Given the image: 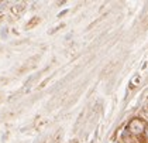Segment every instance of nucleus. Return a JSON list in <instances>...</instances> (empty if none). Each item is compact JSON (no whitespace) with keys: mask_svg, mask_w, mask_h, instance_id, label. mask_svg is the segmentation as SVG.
Returning <instances> with one entry per match:
<instances>
[{"mask_svg":"<svg viewBox=\"0 0 148 143\" xmlns=\"http://www.w3.org/2000/svg\"><path fill=\"white\" fill-rule=\"evenodd\" d=\"M128 132L131 133V135H136V136L144 133L145 132V122L143 121V119H138V118L133 119V121L128 123Z\"/></svg>","mask_w":148,"mask_h":143,"instance_id":"1","label":"nucleus"},{"mask_svg":"<svg viewBox=\"0 0 148 143\" xmlns=\"http://www.w3.org/2000/svg\"><path fill=\"white\" fill-rule=\"evenodd\" d=\"M25 6H27V3H17L16 6L10 7V14H12V16H16V17L20 16V14L25 10Z\"/></svg>","mask_w":148,"mask_h":143,"instance_id":"2","label":"nucleus"},{"mask_svg":"<svg viewBox=\"0 0 148 143\" xmlns=\"http://www.w3.org/2000/svg\"><path fill=\"white\" fill-rule=\"evenodd\" d=\"M38 23H40V17H33L30 22L25 24V28H28V30H30V28H34Z\"/></svg>","mask_w":148,"mask_h":143,"instance_id":"3","label":"nucleus"},{"mask_svg":"<svg viewBox=\"0 0 148 143\" xmlns=\"http://www.w3.org/2000/svg\"><path fill=\"white\" fill-rule=\"evenodd\" d=\"M140 81H141V75H140V74H137L136 77L131 79V82H130V87H131V88H136L137 85L140 84Z\"/></svg>","mask_w":148,"mask_h":143,"instance_id":"4","label":"nucleus"},{"mask_svg":"<svg viewBox=\"0 0 148 143\" xmlns=\"http://www.w3.org/2000/svg\"><path fill=\"white\" fill-rule=\"evenodd\" d=\"M145 133H147V136H148V129H147V131H145Z\"/></svg>","mask_w":148,"mask_h":143,"instance_id":"5","label":"nucleus"}]
</instances>
